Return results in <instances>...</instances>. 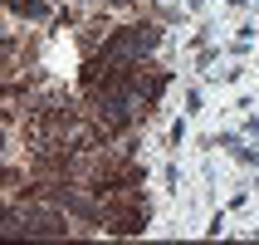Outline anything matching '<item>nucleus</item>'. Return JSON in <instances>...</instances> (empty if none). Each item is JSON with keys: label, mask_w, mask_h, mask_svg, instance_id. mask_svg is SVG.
<instances>
[{"label": "nucleus", "mask_w": 259, "mask_h": 245, "mask_svg": "<svg viewBox=\"0 0 259 245\" xmlns=\"http://www.w3.org/2000/svg\"><path fill=\"white\" fill-rule=\"evenodd\" d=\"M157 44V29L152 25H137V29H122V34H113V40L103 44V59H113V64H132L137 54H147Z\"/></svg>", "instance_id": "f257e3e1"}]
</instances>
